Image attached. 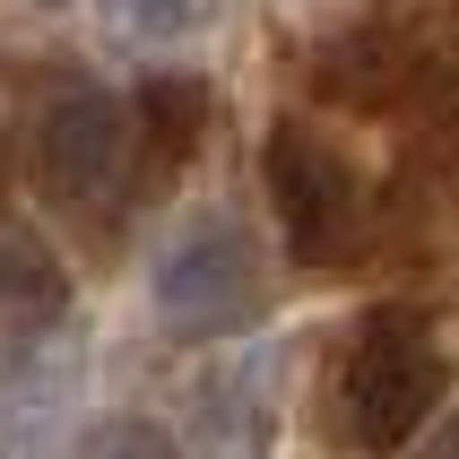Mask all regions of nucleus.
<instances>
[{
  "mask_svg": "<svg viewBox=\"0 0 459 459\" xmlns=\"http://www.w3.org/2000/svg\"><path fill=\"white\" fill-rule=\"evenodd\" d=\"M148 304L156 330L182 338V347H208V338H234L260 312V252L252 226L226 217V208H200L165 234V252L148 269Z\"/></svg>",
  "mask_w": 459,
  "mask_h": 459,
  "instance_id": "obj_2",
  "label": "nucleus"
},
{
  "mask_svg": "<svg viewBox=\"0 0 459 459\" xmlns=\"http://www.w3.org/2000/svg\"><path fill=\"white\" fill-rule=\"evenodd\" d=\"M70 312V278H61V260L35 226H9L0 217V330L26 338V330H52Z\"/></svg>",
  "mask_w": 459,
  "mask_h": 459,
  "instance_id": "obj_7",
  "label": "nucleus"
},
{
  "mask_svg": "<svg viewBox=\"0 0 459 459\" xmlns=\"http://www.w3.org/2000/svg\"><path fill=\"white\" fill-rule=\"evenodd\" d=\"M416 459H459V416H442L434 434L416 442Z\"/></svg>",
  "mask_w": 459,
  "mask_h": 459,
  "instance_id": "obj_11",
  "label": "nucleus"
},
{
  "mask_svg": "<svg viewBox=\"0 0 459 459\" xmlns=\"http://www.w3.org/2000/svg\"><path fill=\"white\" fill-rule=\"evenodd\" d=\"M191 459H269V382H260V364H226V373L200 382Z\"/></svg>",
  "mask_w": 459,
  "mask_h": 459,
  "instance_id": "obj_6",
  "label": "nucleus"
},
{
  "mask_svg": "<svg viewBox=\"0 0 459 459\" xmlns=\"http://www.w3.org/2000/svg\"><path fill=\"white\" fill-rule=\"evenodd\" d=\"M0 191H9V139H0Z\"/></svg>",
  "mask_w": 459,
  "mask_h": 459,
  "instance_id": "obj_12",
  "label": "nucleus"
},
{
  "mask_svg": "<svg viewBox=\"0 0 459 459\" xmlns=\"http://www.w3.org/2000/svg\"><path fill=\"white\" fill-rule=\"evenodd\" d=\"M87 356L52 330H26L0 347V459H52L78 425Z\"/></svg>",
  "mask_w": 459,
  "mask_h": 459,
  "instance_id": "obj_5",
  "label": "nucleus"
},
{
  "mask_svg": "<svg viewBox=\"0 0 459 459\" xmlns=\"http://www.w3.org/2000/svg\"><path fill=\"white\" fill-rule=\"evenodd\" d=\"M130 156H139L130 104L104 96V87L52 96L44 122H35V182H44V200L70 208V217H104V208L122 200L130 191Z\"/></svg>",
  "mask_w": 459,
  "mask_h": 459,
  "instance_id": "obj_3",
  "label": "nucleus"
},
{
  "mask_svg": "<svg viewBox=\"0 0 459 459\" xmlns=\"http://www.w3.org/2000/svg\"><path fill=\"white\" fill-rule=\"evenodd\" d=\"M104 18H113V35H130V44H182V35L208 18V0H104Z\"/></svg>",
  "mask_w": 459,
  "mask_h": 459,
  "instance_id": "obj_9",
  "label": "nucleus"
},
{
  "mask_svg": "<svg viewBox=\"0 0 459 459\" xmlns=\"http://www.w3.org/2000/svg\"><path fill=\"white\" fill-rule=\"evenodd\" d=\"M78 459H182V442L156 416H104V425H87Z\"/></svg>",
  "mask_w": 459,
  "mask_h": 459,
  "instance_id": "obj_10",
  "label": "nucleus"
},
{
  "mask_svg": "<svg viewBox=\"0 0 459 459\" xmlns=\"http://www.w3.org/2000/svg\"><path fill=\"white\" fill-rule=\"evenodd\" d=\"M130 130L148 139L156 165H182V156L200 148V130H208V87L182 78V70H156L139 87V104H130Z\"/></svg>",
  "mask_w": 459,
  "mask_h": 459,
  "instance_id": "obj_8",
  "label": "nucleus"
},
{
  "mask_svg": "<svg viewBox=\"0 0 459 459\" xmlns=\"http://www.w3.org/2000/svg\"><path fill=\"white\" fill-rule=\"evenodd\" d=\"M35 9H61V0H35Z\"/></svg>",
  "mask_w": 459,
  "mask_h": 459,
  "instance_id": "obj_13",
  "label": "nucleus"
},
{
  "mask_svg": "<svg viewBox=\"0 0 459 459\" xmlns=\"http://www.w3.org/2000/svg\"><path fill=\"white\" fill-rule=\"evenodd\" d=\"M260 174H269V208H278L286 252H295V260L321 269V260H347V252H356V217H364L356 165H347L312 122H278V130H269Z\"/></svg>",
  "mask_w": 459,
  "mask_h": 459,
  "instance_id": "obj_4",
  "label": "nucleus"
},
{
  "mask_svg": "<svg viewBox=\"0 0 459 459\" xmlns=\"http://www.w3.org/2000/svg\"><path fill=\"white\" fill-rule=\"evenodd\" d=\"M442 390H451V356H442L434 321L408 304H382L356 330L347 364H338V434H347V451L390 459L399 442H416L434 425Z\"/></svg>",
  "mask_w": 459,
  "mask_h": 459,
  "instance_id": "obj_1",
  "label": "nucleus"
}]
</instances>
